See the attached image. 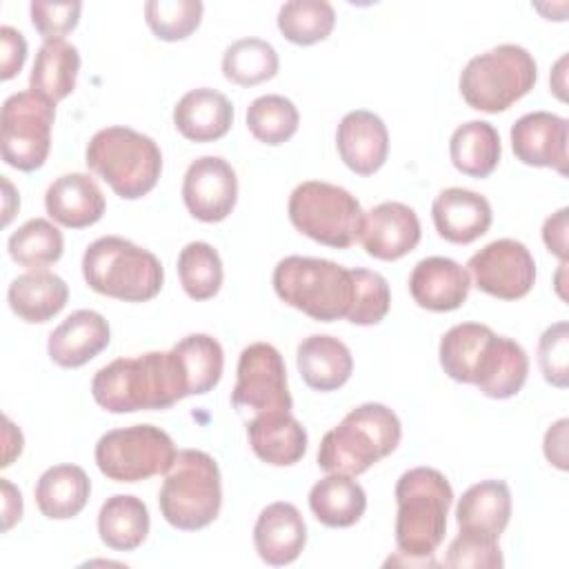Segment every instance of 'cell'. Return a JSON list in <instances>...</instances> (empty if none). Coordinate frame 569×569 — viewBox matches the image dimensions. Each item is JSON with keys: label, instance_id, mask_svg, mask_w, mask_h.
<instances>
[{"label": "cell", "instance_id": "obj_2", "mask_svg": "<svg viewBox=\"0 0 569 569\" xmlns=\"http://www.w3.org/2000/svg\"><path fill=\"white\" fill-rule=\"evenodd\" d=\"M402 425L393 409L365 402L327 431L318 447V467L327 473L360 476L400 445Z\"/></svg>", "mask_w": 569, "mask_h": 569}, {"label": "cell", "instance_id": "obj_44", "mask_svg": "<svg viewBox=\"0 0 569 569\" xmlns=\"http://www.w3.org/2000/svg\"><path fill=\"white\" fill-rule=\"evenodd\" d=\"M538 365L549 385L558 389L569 385V325L565 320L547 327L540 336Z\"/></svg>", "mask_w": 569, "mask_h": 569}, {"label": "cell", "instance_id": "obj_31", "mask_svg": "<svg viewBox=\"0 0 569 569\" xmlns=\"http://www.w3.org/2000/svg\"><path fill=\"white\" fill-rule=\"evenodd\" d=\"M78 71H80V53L73 44H69L64 38L44 40L31 67L29 91L56 104L76 89Z\"/></svg>", "mask_w": 569, "mask_h": 569}, {"label": "cell", "instance_id": "obj_19", "mask_svg": "<svg viewBox=\"0 0 569 569\" xmlns=\"http://www.w3.org/2000/svg\"><path fill=\"white\" fill-rule=\"evenodd\" d=\"M431 218L440 238L453 244H469L489 231L493 211L485 196L471 189L449 187L436 196Z\"/></svg>", "mask_w": 569, "mask_h": 569}, {"label": "cell", "instance_id": "obj_10", "mask_svg": "<svg viewBox=\"0 0 569 569\" xmlns=\"http://www.w3.org/2000/svg\"><path fill=\"white\" fill-rule=\"evenodd\" d=\"M176 445L167 431L153 425H131L100 436L96 465L113 482H138L167 473L176 458Z\"/></svg>", "mask_w": 569, "mask_h": 569}, {"label": "cell", "instance_id": "obj_46", "mask_svg": "<svg viewBox=\"0 0 569 569\" xmlns=\"http://www.w3.org/2000/svg\"><path fill=\"white\" fill-rule=\"evenodd\" d=\"M0 78L2 80H11L20 73L24 60H27V40L24 36L4 24L0 27Z\"/></svg>", "mask_w": 569, "mask_h": 569}, {"label": "cell", "instance_id": "obj_22", "mask_svg": "<svg viewBox=\"0 0 569 569\" xmlns=\"http://www.w3.org/2000/svg\"><path fill=\"white\" fill-rule=\"evenodd\" d=\"M527 373L529 358L525 349L516 340L493 333L478 356L471 385H476L487 398L505 400L522 389Z\"/></svg>", "mask_w": 569, "mask_h": 569}, {"label": "cell", "instance_id": "obj_7", "mask_svg": "<svg viewBox=\"0 0 569 569\" xmlns=\"http://www.w3.org/2000/svg\"><path fill=\"white\" fill-rule=\"evenodd\" d=\"M273 291L289 307L320 322L347 318L353 296L351 269L325 258L287 256L273 269Z\"/></svg>", "mask_w": 569, "mask_h": 569}, {"label": "cell", "instance_id": "obj_42", "mask_svg": "<svg viewBox=\"0 0 569 569\" xmlns=\"http://www.w3.org/2000/svg\"><path fill=\"white\" fill-rule=\"evenodd\" d=\"M351 280H353V296H351V307L347 311V320L351 325L369 327L378 325L391 307V291L387 280L378 271L369 269H351Z\"/></svg>", "mask_w": 569, "mask_h": 569}, {"label": "cell", "instance_id": "obj_34", "mask_svg": "<svg viewBox=\"0 0 569 569\" xmlns=\"http://www.w3.org/2000/svg\"><path fill=\"white\" fill-rule=\"evenodd\" d=\"M184 376L187 396L211 391L224 369V353L220 342L209 333H189L171 347Z\"/></svg>", "mask_w": 569, "mask_h": 569}, {"label": "cell", "instance_id": "obj_45", "mask_svg": "<svg viewBox=\"0 0 569 569\" xmlns=\"http://www.w3.org/2000/svg\"><path fill=\"white\" fill-rule=\"evenodd\" d=\"M80 11H82V4L78 0H69V2L33 0L29 7L31 24L44 40H62V36L73 31L80 20Z\"/></svg>", "mask_w": 569, "mask_h": 569}, {"label": "cell", "instance_id": "obj_26", "mask_svg": "<svg viewBox=\"0 0 569 569\" xmlns=\"http://www.w3.org/2000/svg\"><path fill=\"white\" fill-rule=\"evenodd\" d=\"M296 365L307 387L316 391H336L351 378L353 356L342 340L327 333H313L298 345Z\"/></svg>", "mask_w": 569, "mask_h": 569}, {"label": "cell", "instance_id": "obj_8", "mask_svg": "<svg viewBox=\"0 0 569 569\" xmlns=\"http://www.w3.org/2000/svg\"><path fill=\"white\" fill-rule=\"evenodd\" d=\"M536 80L538 64L525 47L498 44L465 64L458 87L471 109L498 113L527 96Z\"/></svg>", "mask_w": 569, "mask_h": 569}, {"label": "cell", "instance_id": "obj_24", "mask_svg": "<svg viewBox=\"0 0 569 569\" xmlns=\"http://www.w3.org/2000/svg\"><path fill=\"white\" fill-rule=\"evenodd\" d=\"M251 451L267 465H296L307 451V431L289 411L258 413L247 425Z\"/></svg>", "mask_w": 569, "mask_h": 569}, {"label": "cell", "instance_id": "obj_47", "mask_svg": "<svg viewBox=\"0 0 569 569\" xmlns=\"http://www.w3.org/2000/svg\"><path fill=\"white\" fill-rule=\"evenodd\" d=\"M567 213L569 209L562 207L553 216H549L542 224V240L551 253H556L562 262L567 260Z\"/></svg>", "mask_w": 569, "mask_h": 569}, {"label": "cell", "instance_id": "obj_1", "mask_svg": "<svg viewBox=\"0 0 569 569\" xmlns=\"http://www.w3.org/2000/svg\"><path fill=\"white\" fill-rule=\"evenodd\" d=\"M91 396L104 411L133 413L176 405L187 398V385L173 351H147L98 369Z\"/></svg>", "mask_w": 569, "mask_h": 569}, {"label": "cell", "instance_id": "obj_5", "mask_svg": "<svg viewBox=\"0 0 569 569\" xmlns=\"http://www.w3.org/2000/svg\"><path fill=\"white\" fill-rule=\"evenodd\" d=\"M82 276L96 293L124 302H147L164 282L160 260L120 236H102L84 249Z\"/></svg>", "mask_w": 569, "mask_h": 569}, {"label": "cell", "instance_id": "obj_15", "mask_svg": "<svg viewBox=\"0 0 569 569\" xmlns=\"http://www.w3.org/2000/svg\"><path fill=\"white\" fill-rule=\"evenodd\" d=\"M567 118L549 111H531L511 124V149L522 164L549 167L567 176Z\"/></svg>", "mask_w": 569, "mask_h": 569}, {"label": "cell", "instance_id": "obj_9", "mask_svg": "<svg viewBox=\"0 0 569 569\" xmlns=\"http://www.w3.org/2000/svg\"><path fill=\"white\" fill-rule=\"evenodd\" d=\"M287 213L302 236L333 249H349L365 218L356 196L325 180L300 182L289 196Z\"/></svg>", "mask_w": 569, "mask_h": 569}, {"label": "cell", "instance_id": "obj_11", "mask_svg": "<svg viewBox=\"0 0 569 569\" xmlns=\"http://www.w3.org/2000/svg\"><path fill=\"white\" fill-rule=\"evenodd\" d=\"M56 104L33 91L11 93L0 113L2 160L18 171H36L51 149Z\"/></svg>", "mask_w": 569, "mask_h": 569}, {"label": "cell", "instance_id": "obj_40", "mask_svg": "<svg viewBox=\"0 0 569 569\" xmlns=\"http://www.w3.org/2000/svg\"><path fill=\"white\" fill-rule=\"evenodd\" d=\"M300 124V113L296 104L278 93H267L247 107V129L251 136L264 144L287 142Z\"/></svg>", "mask_w": 569, "mask_h": 569}, {"label": "cell", "instance_id": "obj_33", "mask_svg": "<svg viewBox=\"0 0 569 569\" xmlns=\"http://www.w3.org/2000/svg\"><path fill=\"white\" fill-rule=\"evenodd\" d=\"M500 136L496 127L485 120H469L451 133L449 156L453 167L465 176H491L500 162Z\"/></svg>", "mask_w": 569, "mask_h": 569}, {"label": "cell", "instance_id": "obj_38", "mask_svg": "<svg viewBox=\"0 0 569 569\" xmlns=\"http://www.w3.org/2000/svg\"><path fill=\"white\" fill-rule=\"evenodd\" d=\"M336 11L327 0H289L278 11V29L293 44H316L329 38Z\"/></svg>", "mask_w": 569, "mask_h": 569}, {"label": "cell", "instance_id": "obj_14", "mask_svg": "<svg viewBox=\"0 0 569 569\" xmlns=\"http://www.w3.org/2000/svg\"><path fill=\"white\" fill-rule=\"evenodd\" d=\"M182 200L187 211L200 222L224 220L238 200L233 167L220 156L196 158L182 178Z\"/></svg>", "mask_w": 569, "mask_h": 569}, {"label": "cell", "instance_id": "obj_37", "mask_svg": "<svg viewBox=\"0 0 569 569\" xmlns=\"http://www.w3.org/2000/svg\"><path fill=\"white\" fill-rule=\"evenodd\" d=\"M493 336L491 327L480 322H460L440 338V367L456 382H473V369L485 342Z\"/></svg>", "mask_w": 569, "mask_h": 569}, {"label": "cell", "instance_id": "obj_51", "mask_svg": "<svg viewBox=\"0 0 569 569\" xmlns=\"http://www.w3.org/2000/svg\"><path fill=\"white\" fill-rule=\"evenodd\" d=\"M2 189H4V218H2V224L7 227L11 222V218H13V213L20 207V198H18L13 184L9 182V178H4V176H2Z\"/></svg>", "mask_w": 569, "mask_h": 569}, {"label": "cell", "instance_id": "obj_35", "mask_svg": "<svg viewBox=\"0 0 569 569\" xmlns=\"http://www.w3.org/2000/svg\"><path fill=\"white\" fill-rule=\"evenodd\" d=\"M278 67L280 60L273 44L260 38H240L222 53L224 78L240 87H256L271 80L278 73Z\"/></svg>", "mask_w": 569, "mask_h": 569}, {"label": "cell", "instance_id": "obj_30", "mask_svg": "<svg viewBox=\"0 0 569 569\" xmlns=\"http://www.w3.org/2000/svg\"><path fill=\"white\" fill-rule=\"evenodd\" d=\"M309 509L325 527L345 529L356 525L367 509V493L347 473H329L309 491Z\"/></svg>", "mask_w": 569, "mask_h": 569}, {"label": "cell", "instance_id": "obj_43", "mask_svg": "<svg viewBox=\"0 0 569 569\" xmlns=\"http://www.w3.org/2000/svg\"><path fill=\"white\" fill-rule=\"evenodd\" d=\"M505 565L502 551L498 547V538L473 533V531H460L445 558V567L462 569V567H476V569H498Z\"/></svg>", "mask_w": 569, "mask_h": 569}, {"label": "cell", "instance_id": "obj_27", "mask_svg": "<svg viewBox=\"0 0 569 569\" xmlns=\"http://www.w3.org/2000/svg\"><path fill=\"white\" fill-rule=\"evenodd\" d=\"M511 518V491L505 480H480L471 485L456 507L460 531L500 538Z\"/></svg>", "mask_w": 569, "mask_h": 569}, {"label": "cell", "instance_id": "obj_32", "mask_svg": "<svg viewBox=\"0 0 569 569\" xmlns=\"http://www.w3.org/2000/svg\"><path fill=\"white\" fill-rule=\"evenodd\" d=\"M100 540L113 551L138 549L149 533L147 505L129 493H116L107 498L98 513Z\"/></svg>", "mask_w": 569, "mask_h": 569}, {"label": "cell", "instance_id": "obj_16", "mask_svg": "<svg viewBox=\"0 0 569 569\" xmlns=\"http://www.w3.org/2000/svg\"><path fill=\"white\" fill-rule=\"evenodd\" d=\"M420 236L416 211L405 202L387 200L365 213L358 240L371 258L398 260L418 247Z\"/></svg>", "mask_w": 569, "mask_h": 569}, {"label": "cell", "instance_id": "obj_48", "mask_svg": "<svg viewBox=\"0 0 569 569\" xmlns=\"http://www.w3.org/2000/svg\"><path fill=\"white\" fill-rule=\"evenodd\" d=\"M567 418L558 420L556 425L549 427V431L545 433V456L551 465H556L558 469H567Z\"/></svg>", "mask_w": 569, "mask_h": 569}, {"label": "cell", "instance_id": "obj_36", "mask_svg": "<svg viewBox=\"0 0 569 569\" xmlns=\"http://www.w3.org/2000/svg\"><path fill=\"white\" fill-rule=\"evenodd\" d=\"M7 249L13 262L38 271L60 260L64 240L53 222L44 218H31L9 236Z\"/></svg>", "mask_w": 569, "mask_h": 569}, {"label": "cell", "instance_id": "obj_25", "mask_svg": "<svg viewBox=\"0 0 569 569\" xmlns=\"http://www.w3.org/2000/svg\"><path fill=\"white\" fill-rule=\"evenodd\" d=\"M173 124L191 142H213L231 129L233 104L216 89H191L176 102Z\"/></svg>", "mask_w": 569, "mask_h": 569}, {"label": "cell", "instance_id": "obj_18", "mask_svg": "<svg viewBox=\"0 0 569 569\" xmlns=\"http://www.w3.org/2000/svg\"><path fill=\"white\" fill-rule=\"evenodd\" d=\"M111 329L102 313L78 309L67 316L47 340L49 358L64 369H78L109 347Z\"/></svg>", "mask_w": 569, "mask_h": 569}, {"label": "cell", "instance_id": "obj_39", "mask_svg": "<svg viewBox=\"0 0 569 569\" xmlns=\"http://www.w3.org/2000/svg\"><path fill=\"white\" fill-rule=\"evenodd\" d=\"M178 276L191 300L213 298L220 291L224 276L220 253L202 240L184 244L178 256Z\"/></svg>", "mask_w": 569, "mask_h": 569}, {"label": "cell", "instance_id": "obj_4", "mask_svg": "<svg viewBox=\"0 0 569 569\" xmlns=\"http://www.w3.org/2000/svg\"><path fill=\"white\" fill-rule=\"evenodd\" d=\"M84 162L124 200L147 196L162 173V151L156 140L120 124L91 136Z\"/></svg>", "mask_w": 569, "mask_h": 569}, {"label": "cell", "instance_id": "obj_17", "mask_svg": "<svg viewBox=\"0 0 569 569\" xmlns=\"http://www.w3.org/2000/svg\"><path fill=\"white\" fill-rule=\"evenodd\" d=\"M340 160L358 176L376 173L389 156V131L380 116L367 109L349 111L336 129Z\"/></svg>", "mask_w": 569, "mask_h": 569}, {"label": "cell", "instance_id": "obj_41", "mask_svg": "<svg viewBox=\"0 0 569 569\" xmlns=\"http://www.w3.org/2000/svg\"><path fill=\"white\" fill-rule=\"evenodd\" d=\"M202 11L204 4L200 0H149L144 4V20L156 38L176 42L198 29Z\"/></svg>", "mask_w": 569, "mask_h": 569}, {"label": "cell", "instance_id": "obj_20", "mask_svg": "<svg viewBox=\"0 0 569 569\" xmlns=\"http://www.w3.org/2000/svg\"><path fill=\"white\" fill-rule=\"evenodd\" d=\"M471 289V276L451 258H422L411 276L409 291L418 307L427 311H453L465 305Z\"/></svg>", "mask_w": 569, "mask_h": 569}, {"label": "cell", "instance_id": "obj_3", "mask_svg": "<svg viewBox=\"0 0 569 569\" xmlns=\"http://www.w3.org/2000/svg\"><path fill=\"white\" fill-rule=\"evenodd\" d=\"M396 545L413 558H433L447 531V513L453 502L449 480L431 467H413L396 482Z\"/></svg>", "mask_w": 569, "mask_h": 569}, {"label": "cell", "instance_id": "obj_23", "mask_svg": "<svg viewBox=\"0 0 569 569\" xmlns=\"http://www.w3.org/2000/svg\"><path fill=\"white\" fill-rule=\"evenodd\" d=\"M104 196L89 173H64L44 193V209L51 220L69 229L96 224L104 213Z\"/></svg>", "mask_w": 569, "mask_h": 569}, {"label": "cell", "instance_id": "obj_6", "mask_svg": "<svg viewBox=\"0 0 569 569\" xmlns=\"http://www.w3.org/2000/svg\"><path fill=\"white\" fill-rule=\"evenodd\" d=\"M162 518L180 531L209 527L222 507L218 462L200 449H180L158 493Z\"/></svg>", "mask_w": 569, "mask_h": 569}, {"label": "cell", "instance_id": "obj_50", "mask_svg": "<svg viewBox=\"0 0 569 569\" xmlns=\"http://www.w3.org/2000/svg\"><path fill=\"white\" fill-rule=\"evenodd\" d=\"M22 453V433L20 429L4 416V460L2 467H9L13 458Z\"/></svg>", "mask_w": 569, "mask_h": 569}, {"label": "cell", "instance_id": "obj_12", "mask_svg": "<svg viewBox=\"0 0 569 569\" xmlns=\"http://www.w3.org/2000/svg\"><path fill=\"white\" fill-rule=\"evenodd\" d=\"M231 405L240 413L291 411L287 369L280 351L269 342H251L240 351Z\"/></svg>", "mask_w": 569, "mask_h": 569}, {"label": "cell", "instance_id": "obj_13", "mask_svg": "<svg viewBox=\"0 0 569 569\" xmlns=\"http://www.w3.org/2000/svg\"><path fill=\"white\" fill-rule=\"evenodd\" d=\"M467 267L473 284L500 300L525 298L536 282V260L531 251L513 238L485 244L469 258Z\"/></svg>", "mask_w": 569, "mask_h": 569}, {"label": "cell", "instance_id": "obj_29", "mask_svg": "<svg viewBox=\"0 0 569 569\" xmlns=\"http://www.w3.org/2000/svg\"><path fill=\"white\" fill-rule=\"evenodd\" d=\"M91 493V480L78 465L49 467L36 482L33 496L40 513L49 520L78 516Z\"/></svg>", "mask_w": 569, "mask_h": 569}, {"label": "cell", "instance_id": "obj_21", "mask_svg": "<svg viewBox=\"0 0 569 569\" xmlns=\"http://www.w3.org/2000/svg\"><path fill=\"white\" fill-rule=\"evenodd\" d=\"M307 545V525L291 502L267 505L253 525V547L271 567L291 565Z\"/></svg>", "mask_w": 569, "mask_h": 569}, {"label": "cell", "instance_id": "obj_49", "mask_svg": "<svg viewBox=\"0 0 569 569\" xmlns=\"http://www.w3.org/2000/svg\"><path fill=\"white\" fill-rule=\"evenodd\" d=\"M0 487H2V531H9L22 518V496L7 478H0Z\"/></svg>", "mask_w": 569, "mask_h": 569}, {"label": "cell", "instance_id": "obj_28", "mask_svg": "<svg viewBox=\"0 0 569 569\" xmlns=\"http://www.w3.org/2000/svg\"><path fill=\"white\" fill-rule=\"evenodd\" d=\"M7 300L20 320L42 325L64 309L69 300V287L60 276L38 269L13 278L7 291Z\"/></svg>", "mask_w": 569, "mask_h": 569}]
</instances>
